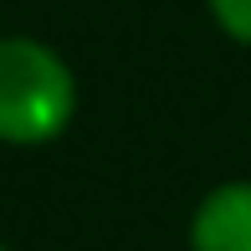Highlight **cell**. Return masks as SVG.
Returning a JSON list of instances; mask_svg holds the SVG:
<instances>
[{
    "label": "cell",
    "instance_id": "obj_1",
    "mask_svg": "<svg viewBox=\"0 0 251 251\" xmlns=\"http://www.w3.org/2000/svg\"><path fill=\"white\" fill-rule=\"evenodd\" d=\"M72 108H77V82L62 67V56L26 36L0 41V139L47 144L67 128Z\"/></svg>",
    "mask_w": 251,
    "mask_h": 251
},
{
    "label": "cell",
    "instance_id": "obj_4",
    "mask_svg": "<svg viewBox=\"0 0 251 251\" xmlns=\"http://www.w3.org/2000/svg\"><path fill=\"white\" fill-rule=\"evenodd\" d=\"M0 251H5V246H0Z\"/></svg>",
    "mask_w": 251,
    "mask_h": 251
},
{
    "label": "cell",
    "instance_id": "obj_2",
    "mask_svg": "<svg viewBox=\"0 0 251 251\" xmlns=\"http://www.w3.org/2000/svg\"><path fill=\"white\" fill-rule=\"evenodd\" d=\"M195 251H251V185H221L205 195L190 226Z\"/></svg>",
    "mask_w": 251,
    "mask_h": 251
},
{
    "label": "cell",
    "instance_id": "obj_3",
    "mask_svg": "<svg viewBox=\"0 0 251 251\" xmlns=\"http://www.w3.org/2000/svg\"><path fill=\"white\" fill-rule=\"evenodd\" d=\"M210 5H215V21L236 41H251V0H210Z\"/></svg>",
    "mask_w": 251,
    "mask_h": 251
}]
</instances>
